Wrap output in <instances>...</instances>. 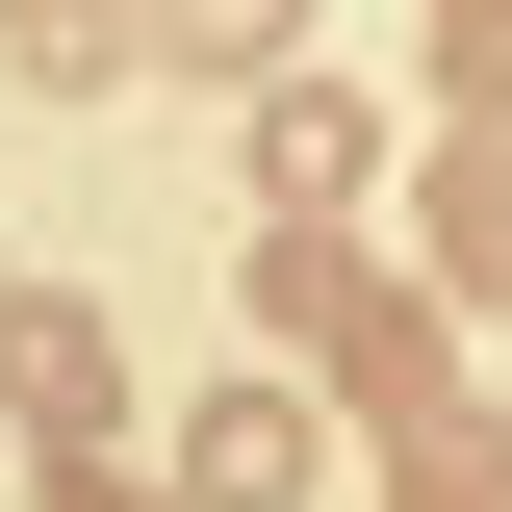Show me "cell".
Masks as SVG:
<instances>
[{
	"label": "cell",
	"instance_id": "obj_1",
	"mask_svg": "<svg viewBox=\"0 0 512 512\" xmlns=\"http://www.w3.org/2000/svg\"><path fill=\"white\" fill-rule=\"evenodd\" d=\"M282 487H308V410H282V384H231V410L180 436V512H282Z\"/></svg>",
	"mask_w": 512,
	"mask_h": 512
},
{
	"label": "cell",
	"instance_id": "obj_2",
	"mask_svg": "<svg viewBox=\"0 0 512 512\" xmlns=\"http://www.w3.org/2000/svg\"><path fill=\"white\" fill-rule=\"evenodd\" d=\"M0 410H52V436H103V333H77L52 282H26V308H0Z\"/></svg>",
	"mask_w": 512,
	"mask_h": 512
},
{
	"label": "cell",
	"instance_id": "obj_3",
	"mask_svg": "<svg viewBox=\"0 0 512 512\" xmlns=\"http://www.w3.org/2000/svg\"><path fill=\"white\" fill-rule=\"evenodd\" d=\"M256 308L308 333V359H384V282H359V256H333V231H282V256H256Z\"/></svg>",
	"mask_w": 512,
	"mask_h": 512
},
{
	"label": "cell",
	"instance_id": "obj_4",
	"mask_svg": "<svg viewBox=\"0 0 512 512\" xmlns=\"http://www.w3.org/2000/svg\"><path fill=\"white\" fill-rule=\"evenodd\" d=\"M384 512H512V436H487V410H410V461H384Z\"/></svg>",
	"mask_w": 512,
	"mask_h": 512
},
{
	"label": "cell",
	"instance_id": "obj_5",
	"mask_svg": "<svg viewBox=\"0 0 512 512\" xmlns=\"http://www.w3.org/2000/svg\"><path fill=\"white\" fill-rule=\"evenodd\" d=\"M436 256H461V282H512V154H461V180H436Z\"/></svg>",
	"mask_w": 512,
	"mask_h": 512
},
{
	"label": "cell",
	"instance_id": "obj_6",
	"mask_svg": "<svg viewBox=\"0 0 512 512\" xmlns=\"http://www.w3.org/2000/svg\"><path fill=\"white\" fill-rule=\"evenodd\" d=\"M154 52H180V77H231V52H282V0H154Z\"/></svg>",
	"mask_w": 512,
	"mask_h": 512
},
{
	"label": "cell",
	"instance_id": "obj_7",
	"mask_svg": "<svg viewBox=\"0 0 512 512\" xmlns=\"http://www.w3.org/2000/svg\"><path fill=\"white\" fill-rule=\"evenodd\" d=\"M436 77H461V103H512V0H461V26H436Z\"/></svg>",
	"mask_w": 512,
	"mask_h": 512
},
{
	"label": "cell",
	"instance_id": "obj_8",
	"mask_svg": "<svg viewBox=\"0 0 512 512\" xmlns=\"http://www.w3.org/2000/svg\"><path fill=\"white\" fill-rule=\"evenodd\" d=\"M77 512H180V487H77Z\"/></svg>",
	"mask_w": 512,
	"mask_h": 512
}]
</instances>
